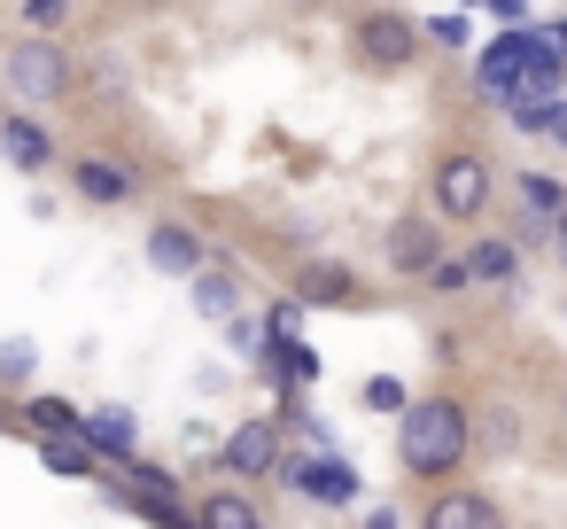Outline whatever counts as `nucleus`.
Returning a JSON list of instances; mask_svg holds the SVG:
<instances>
[{
    "label": "nucleus",
    "mask_w": 567,
    "mask_h": 529,
    "mask_svg": "<svg viewBox=\"0 0 567 529\" xmlns=\"http://www.w3.org/2000/svg\"><path fill=\"white\" fill-rule=\"evenodd\" d=\"M466 413L451 405V397H427V405H412L404 413V428H396V451H404V467L412 475H451L458 459H466Z\"/></svg>",
    "instance_id": "obj_1"
},
{
    "label": "nucleus",
    "mask_w": 567,
    "mask_h": 529,
    "mask_svg": "<svg viewBox=\"0 0 567 529\" xmlns=\"http://www.w3.org/2000/svg\"><path fill=\"white\" fill-rule=\"evenodd\" d=\"M528 63H536V32H505V40H489V48L474 55V87H482L489 102H513V94L528 87Z\"/></svg>",
    "instance_id": "obj_2"
},
{
    "label": "nucleus",
    "mask_w": 567,
    "mask_h": 529,
    "mask_svg": "<svg viewBox=\"0 0 567 529\" xmlns=\"http://www.w3.org/2000/svg\"><path fill=\"white\" fill-rule=\"evenodd\" d=\"M435 211L443 218H482L489 211V164L482 156H443L435 164Z\"/></svg>",
    "instance_id": "obj_3"
},
{
    "label": "nucleus",
    "mask_w": 567,
    "mask_h": 529,
    "mask_svg": "<svg viewBox=\"0 0 567 529\" xmlns=\"http://www.w3.org/2000/svg\"><path fill=\"white\" fill-rule=\"evenodd\" d=\"M63 79H71V63H63L48 40H24V48L9 55V87H17L24 102H55V94H63Z\"/></svg>",
    "instance_id": "obj_4"
},
{
    "label": "nucleus",
    "mask_w": 567,
    "mask_h": 529,
    "mask_svg": "<svg viewBox=\"0 0 567 529\" xmlns=\"http://www.w3.org/2000/svg\"><path fill=\"white\" fill-rule=\"evenodd\" d=\"M288 482H296L303 498H319V506H350V498H358V475H350L342 459H288Z\"/></svg>",
    "instance_id": "obj_5"
},
{
    "label": "nucleus",
    "mask_w": 567,
    "mask_h": 529,
    "mask_svg": "<svg viewBox=\"0 0 567 529\" xmlns=\"http://www.w3.org/2000/svg\"><path fill=\"white\" fill-rule=\"evenodd\" d=\"M358 48H365L381 71H404V63H412V24H404V17H389V9H373V17L358 24Z\"/></svg>",
    "instance_id": "obj_6"
},
{
    "label": "nucleus",
    "mask_w": 567,
    "mask_h": 529,
    "mask_svg": "<svg viewBox=\"0 0 567 529\" xmlns=\"http://www.w3.org/2000/svg\"><path fill=\"white\" fill-rule=\"evenodd\" d=\"M148 265L172 273V281H203V242H195L187 226H156V234H148Z\"/></svg>",
    "instance_id": "obj_7"
},
{
    "label": "nucleus",
    "mask_w": 567,
    "mask_h": 529,
    "mask_svg": "<svg viewBox=\"0 0 567 529\" xmlns=\"http://www.w3.org/2000/svg\"><path fill=\"white\" fill-rule=\"evenodd\" d=\"M272 459H280V428H272V420H241V428L226 436V467H234V475H265Z\"/></svg>",
    "instance_id": "obj_8"
},
{
    "label": "nucleus",
    "mask_w": 567,
    "mask_h": 529,
    "mask_svg": "<svg viewBox=\"0 0 567 529\" xmlns=\"http://www.w3.org/2000/svg\"><path fill=\"white\" fill-rule=\"evenodd\" d=\"M427 529H505V521L489 513V498H474V490H443V498L427 506Z\"/></svg>",
    "instance_id": "obj_9"
},
{
    "label": "nucleus",
    "mask_w": 567,
    "mask_h": 529,
    "mask_svg": "<svg viewBox=\"0 0 567 529\" xmlns=\"http://www.w3.org/2000/svg\"><path fill=\"white\" fill-rule=\"evenodd\" d=\"M71 180H79V195H86V203H133V172H125V164H110V156H86Z\"/></svg>",
    "instance_id": "obj_10"
},
{
    "label": "nucleus",
    "mask_w": 567,
    "mask_h": 529,
    "mask_svg": "<svg viewBox=\"0 0 567 529\" xmlns=\"http://www.w3.org/2000/svg\"><path fill=\"white\" fill-rule=\"evenodd\" d=\"M389 265H396V273H435V265H443V242H435L420 218H404V226H396V250H389Z\"/></svg>",
    "instance_id": "obj_11"
},
{
    "label": "nucleus",
    "mask_w": 567,
    "mask_h": 529,
    "mask_svg": "<svg viewBox=\"0 0 567 529\" xmlns=\"http://www.w3.org/2000/svg\"><path fill=\"white\" fill-rule=\"evenodd\" d=\"M86 451H102V459H125V451H133V413H125V405H102V413H86Z\"/></svg>",
    "instance_id": "obj_12"
},
{
    "label": "nucleus",
    "mask_w": 567,
    "mask_h": 529,
    "mask_svg": "<svg viewBox=\"0 0 567 529\" xmlns=\"http://www.w3.org/2000/svg\"><path fill=\"white\" fill-rule=\"evenodd\" d=\"M0 149H9V164H24V172H40L55 149H48V133L32 125V118H0Z\"/></svg>",
    "instance_id": "obj_13"
},
{
    "label": "nucleus",
    "mask_w": 567,
    "mask_h": 529,
    "mask_svg": "<svg viewBox=\"0 0 567 529\" xmlns=\"http://www.w3.org/2000/svg\"><path fill=\"white\" fill-rule=\"evenodd\" d=\"M32 428L48 444H71V436H86V413H71L63 397H32Z\"/></svg>",
    "instance_id": "obj_14"
},
{
    "label": "nucleus",
    "mask_w": 567,
    "mask_h": 529,
    "mask_svg": "<svg viewBox=\"0 0 567 529\" xmlns=\"http://www.w3.org/2000/svg\"><path fill=\"white\" fill-rule=\"evenodd\" d=\"M195 312L218 319V327H234V319H241V312H234V281H226V273H203V281H195Z\"/></svg>",
    "instance_id": "obj_15"
},
{
    "label": "nucleus",
    "mask_w": 567,
    "mask_h": 529,
    "mask_svg": "<svg viewBox=\"0 0 567 529\" xmlns=\"http://www.w3.org/2000/svg\"><path fill=\"white\" fill-rule=\"evenodd\" d=\"M203 529H265V521H257V506H249V498L218 490V498L203 506Z\"/></svg>",
    "instance_id": "obj_16"
},
{
    "label": "nucleus",
    "mask_w": 567,
    "mask_h": 529,
    "mask_svg": "<svg viewBox=\"0 0 567 529\" xmlns=\"http://www.w3.org/2000/svg\"><path fill=\"white\" fill-rule=\"evenodd\" d=\"M520 195H528V211H551V226L567 218V187H559L551 172H528V180H520Z\"/></svg>",
    "instance_id": "obj_17"
},
{
    "label": "nucleus",
    "mask_w": 567,
    "mask_h": 529,
    "mask_svg": "<svg viewBox=\"0 0 567 529\" xmlns=\"http://www.w3.org/2000/svg\"><path fill=\"white\" fill-rule=\"evenodd\" d=\"M319 374V358H311V343L296 350V343H272V382H311Z\"/></svg>",
    "instance_id": "obj_18"
},
{
    "label": "nucleus",
    "mask_w": 567,
    "mask_h": 529,
    "mask_svg": "<svg viewBox=\"0 0 567 529\" xmlns=\"http://www.w3.org/2000/svg\"><path fill=\"white\" fill-rule=\"evenodd\" d=\"M466 265H474V281H513V250L505 242H474Z\"/></svg>",
    "instance_id": "obj_19"
},
{
    "label": "nucleus",
    "mask_w": 567,
    "mask_h": 529,
    "mask_svg": "<svg viewBox=\"0 0 567 529\" xmlns=\"http://www.w3.org/2000/svg\"><path fill=\"white\" fill-rule=\"evenodd\" d=\"M303 296H327V304H342V296H350V273H342V265H311V273H303Z\"/></svg>",
    "instance_id": "obj_20"
},
{
    "label": "nucleus",
    "mask_w": 567,
    "mask_h": 529,
    "mask_svg": "<svg viewBox=\"0 0 567 529\" xmlns=\"http://www.w3.org/2000/svg\"><path fill=\"white\" fill-rule=\"evenodd\" d=\"M40 459H48V467H63V475H79L94 451H86V436H71V444H40Z\"/></svg>",
    "instance_id": "obj_21"
},
{
    "label": "nucleus",
    "mask_w": 567,
    "mask_h": 529,
    "mask_svg": "<svg viewBox=\"0 0 567 529\" xmlns=\"http://www.w3.org/2000/svg\"><path fill=\"white\" fill-rule=\"evenodd\" d=\"M0 382H32V343H0Z\"/></svg>",
    "instance_id": "obj_22"
},
{
    "label": "nucleus",
    "mask_w": 567,
    "mask_h": 529,
    "mask_svg": "<svg viewBox=\"0 0 567 529\" xmlns=\"http://www.w3.org/2000/svg\"><path fill=\"white\" fill-rule=\"evenodd\" d=\"M365 405H373V413H412V405H404V389H396V382H365Z\"/></svg>",
    "instance_id": "obj_23"
},
{
    "label": "nucleus",
    "mask_w": 567,
    "mask_h": 529,
    "mask_svg": "<svg viewBox=\"0 0 567 529\" xmlns=\"http://www.w3.org/2000/svg\"><path fill=\"white\" fill-rule=\"evenodd\" d=\"M24 24H32V32H63V0H32Z\"/></svg>",
    "instance_id": "obj_24"
},
{
    "label": "nucleus",
    "mask_w": 567,
    "mask_h": 529,
    "mask_svg": "<svg viewBox=\"0 0 567 529\" xmlns=\"http://www.w3.org/2000/svg\"><path fill=\"white\" fill-rule=\"evenodd\" d=\"M296 327H303V312H296V304H280V312H272V343H296Z\"/></svg>",
    "instance_id": "obj_25"
},
{
    "label": "nucleus",
    "mask_w": 567,
    "mask_h": 529,
    "mask_svg": "<svg viewBox=\"0 0 567 529\" xmlns=\"http://www.w3.org/2000/svg\"><path fill=\"white\" fill-rule=\"evenodd\" d=\"M551 141H559V149H567V102H559V110H551Z\"/></svg>",
    "instance_id": "obj_26"
},
{
    "label": "nucleus",
    "mask_w": 567,
    "mask_h": 529,
    "mask_svg": "<svg viewBox=\"0 0 567 529\" xmlns=\"http://www.w3.org/2000/svg\"><path fill=\"white\" fill-rule=\"evenodd\" d=\"M551 250H559V265H567V218H559V234H551Z\"/></svg>",
    "instance_id": "obj_27"
},
{
    "label": "nucleus",
    "mask_w": 567,
    "mask_h": 529,
    "mask_svg": "<svg viewBox=\"0 0 567 529\" xmlns=\"http://www.w3.org/2000/svg\"><path fill=\"white\" fill-rule=\"evenodd\" d=\"M544 32H551V40H559V48H567V17H559V24H544Z\"/></svg>",
    "instance_id": "obj_28"
},
{
    "label": "nucleus",
    "mask_w": 567,
    "mask_h": 529,
    "mask_svg": "<svg viewBox=\"0 0 567 529\" xmlns=\"http://www.w3.org/2000/svg\"><path fill=\"white\" fill-rule=\"evenodd\" d=\"M172 529H187V521H172Z\"/></svg>",
    "instance_id": "obj_29"
}]
</instances>
